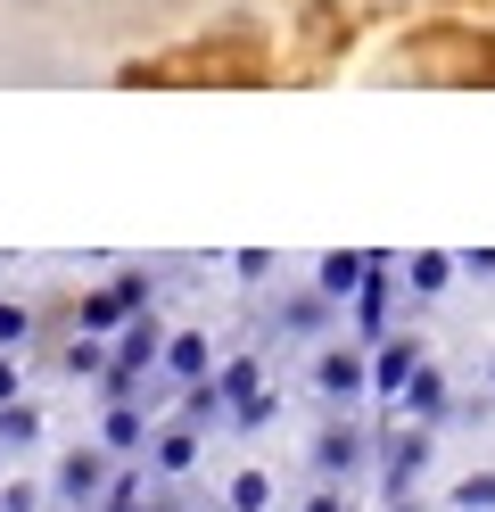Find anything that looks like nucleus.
I'll list each match as a JSON object with an SVG mask.
<instances>
[{
	"mask_svg": "<svg viewBox=\"0 0 495 512\" xmlns=\"http://www.w3.org/2000/svg\"><path fill=\"white\" fill-rule=\"evenodd\" d=\"M454 504H462V512H495V471H471V479L454 488Z\"/></svg>",
	"mask_w": 495,
	"mask_h": 512,
	"instance_id": "14",
	"label": "nucleus"
},
{
	"mask_svg": "<svg viewBox=\"0 0 495 512\" xmlns=\"http://www.w3.org/2000/svg\"><path fill=\"white\" fill-rule=\"evenodd\" d=\"M223 397H231V405H248V397H256V356H231V364H223V380H215V405H223Z\"/></svg>",
	"mask_w": 495,
	"mask_h": 512,
	"instance_id": "10",
	"label": "nucleus"
},
{
	"mask_svg": "<svg viewBox=\"0 0 495 512\" xmlns=\"http://www.w3.org/2000/svg\"><path fill=\"white\" fill-rule=\"evenodd\" d=\"M363 281H372V256H322V290H330V298L363 290Z\"/></svg>",
	"mask_w": 495,
	"mask_h": 512,
	"instance_id": "7",
	"label": "nucleus"
},
{
	"mask_svg": "<svg viewBox=\"0 0 495 512\" xmlns=\"http://www.w3.org/2000/svg\"><path fill=\"white\" fill-rule=\"evenodd\" d=\"M198 463V430H165L157 438V471H190Z\"/></svg>",
	"mask_w": 495,
	"mask_h": 512,
	"instance_id": "11",
	"label": "nucleus"
},
{
	"mask_svg": "<svg viewBox=\"0 0 495 512\" xmlns=\"http://www.w3.org/2000/svg\"><path fill=\"white\" fill-rule=\"evenodd\" d=\"M314 389H322V397H363V389H372V372H363V347H330V356L314 364Z\"/></svg>",
	"mask_w": 495,
	"mask_h": 512,
	"instance_id": "3",
	"label": "nucleus"
},
{
	"mask_svg": "<svg viewBox=\"0 0 495 512\" xmlns=\"http://www.w3.org/2000/svg\"><path fill=\"white\" fill-rule=\"evenodd\" d=\"M58 488L75 496V504H91L99 488H108V463H99V455H66V463H58Z\"/></svg>",
	"mask_w": 495,
	"mask_h": 512,
	"instance_id": "6",
	"label": "nucleus"
},
{
	"mask_svg": "<svg viewBox=\"0 0 495 512\" xmlns=\"http://www.w3.org/2000/svg\"><path fill=\"white\" fill-rule=\"evenodd\" d=\"M446 273H454L446 256H413V281H421V290H446Z\"/></svg>",
	"mask_w": 495,
	"mask_h": 512,
	"instance_id": "16",
	"label": "nucleus"
},
{
	"mask_svg": "<svg viewBox=\"0 0 495 512\" xmlns=\"http://www.w3.org/2000/svg\"><path fill=\"white\" fill-rule=\"evenodd\" d=\"M421 372V347L413 339H388L380 347V364H372V389H388V397H405V380Z\"/></svg>",
	"mask_w": 495,
	"mask_h": 512,
	"instance_id": "4",
	"label": "nucleus"
},
{
	"mask_svg": "<svg viewBox=\"0 0 495 512\" xmlns=\"http://www.w3.org/2000/svg\"><path fill=\"white\" fill-rule=\"evenodd\" d=\"M355 455H363V438H355V430H330V438H314V463H322V471H339V463H355Z\"/></svg>",
	"mask_w": 495,
	"mask_h": 512,
	"instance_id": "13",
	"label": "nucleus"
},
{
	"mask_svg": "<svg viewBox=\"0 0 495 512\" xmlns=\"http://www.w3.org/2000/svg\"><path fill=\"white\" fill-rule=\"evenodd\" d=\"M132 446H149V413L116 405V413H108V455H132Z\"/></svg>",
	"mask_w": 495,
	"mask_h": 512,
	"instance_id": "9",
	"label": "nucleus"
},
{
	"mask_svg": "<svg viewBox=\"0 0 495 512\" xmlns=\"http://www.w3.org/2000/svg\"><path fill=\"white\" fill-rule=\"evenodd\" d=\"M0 405H17V372H9V356H0Z\"/></svg>",
	"mask_w": 495,
	"mask_h": 512,
	"instance_id": "18",
	"label": "nucleus"
},
{
	"mask_svg": "<svg viewBox=\"0 0 495 512\" xmlns=\"http://www.w3.org/2000/svg\"><path fill=\"white\" fill-rule=\"evenodd\" d=\"M25 339H33V314L17 298H0V347H25Z\"/></svg>",
	"mask_w": 495,
	"mask_h": 512,
	"instance_id": "15",
	"label": "nucleus"
},
{
	"mask_svg": "<svg viewBox=\"0 0 495 512\" xmlns=\"http://www.w3.org/2000/svg\"><path fill=\"white\" fill-rule=\"evenodd\" d=\"M33 430H42V413H33L25 397H17V405H0V446H25Z\"/></svg>",
	"mask_w": 495,
	"mask_h": 512,
	"instance_id": "12",
	"label": "nucleus"
},
{
	"mask_svg": "<svg viewBox=\"0 0 495 512\" xmlns=\"http://www.w3.org/2000/svg\"><path fill=\"white\" fill-rule=\"evenodd\" d=\"M157 356H165V331H157V323H149V314H141V323H132V331H124V347H116V372H108V389L124 397V389H132V380H141V372H149Z\"/></svg>",
	"mask_w": 495,
	"mask_h": 512,
	"instance_id": "2",
	"label": "nucleus"
},
{
	"mask_svg": "<svg viewBox=\"0 0 495 512\" xmlns=\"http://www.w3.org/2000/svg\"><path fill=\"white\" fill-rule=\"evenodd\" d=\"M306 512H347V496H339V488H322V496H314Z\"/></svg>",
	"mask_w": 495,
	"mask_h": 512,
	"instance_id": "17",
	"label": "nucleus"
},
{
	"mask_svg": "<svg viewBox=\"0 0 495 512\" xmlns=\"http://www.w3.org/2000/svg\"><path fill=\"white\" fill-rule=\"evenodd\" d=\"M141 306H149V281H141V273H124V281H108V290H91V298H83V331L141 323Z\"/></svg>",
	"mask_w": 495,
	"mask_h": 512,
	"instance_id": "1",
	"label": "nucleus"
},
{
	"mask_svg": "<svg viewBox=\"0 0 495 512\" xmlns=\"http://www.w3.org/2000/svg\"><path fill=\"white\" fill-rule=\"evenodd\" d=\"M264 504H273V479H264V471H240L223 488V512H264Z\"/></svg>",
	"mask_w": 495,
	"mask_h": 512,
	"instance_id": "8",
	"label": "nucleus"
},
{
	"mask_svg": "<svg viewBox=\"0 0 495 512\" xmlns=\"http://www.w3.org/2000/svg\"><path fill=\"white\" fill-rule=\"evenodd\" d=\"M207 364H215V347L198 339V331H182V339H165V372H174V380H190V389H198V380H207Z\"/></svg>",
	"mask_w": 495,
	"mask_h": 512,
	"instance_id": "5",
	"label": "nucleus"
}]
</instances>
